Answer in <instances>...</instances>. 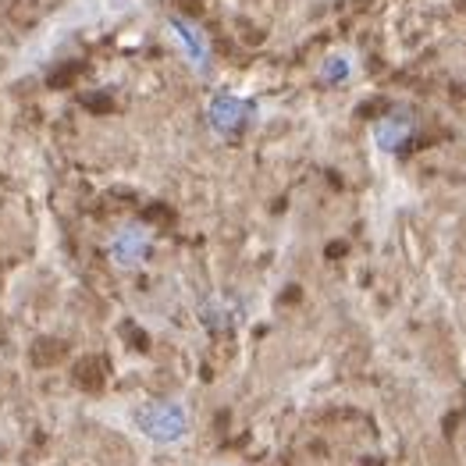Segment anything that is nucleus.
Masks as SVG:
<instances>
[{
	"mask_svg": "<svg viewBox=\"0 0 466 466\" xmlns=\"http://www.w3.org/2000/svg\"><path fill=\"white\" fill-rule=\"evenodd\" d=\"M199 320H203L207 331H232L242 320V307L232 296H210V299L199 303Z\"/></svg>",
	"mask_w": 466,
	"mask_h": 466,
	"instance_id": "6",
	"label": "nucleus"
},
{
	"mask_svg": "<svg viewBox=\"0 0 466 466\" xmlns=\"http://www.w3.org/2000/svg\"><path fill=\"white\" fill-rule=\"evenodd\" d=\"M352 76H356V57L350 50H331L320 57V68H317V78L324 86H350Z\"/></svg>",
	"mask_w": 466,
	"mask_h": 466,
	"instance_id": "7",
	"label": "nucleus"
},
{
	"mask_svg": "<svg viewBox=\"0 0 466 466\" xmlns=\"http://www.w3.org/2000/svg\"><path fill=\"white\" fill-rule=\"evenodd\" d=\"M167 33H171L178 54L186 57V65L193 68L196 76H210V68H214L210 39H207V33L196 25L193 18H186V15H167Z\"/></svg>",
	"mask_w": 466,
	"mask_h": 466,
	"instance_id": "4",
	"label": "nucleus"
},
{
	"mask_svg": "<svg viewBox=\"0 0 466 466\" xmlns=\"http://www.w3.org/2000/svg\"><path fill=\"white\" fill-rule=\"evenodd\" d=\"M104 253H107V264L115 271L121 274L139 271L150 260V253H154V232H150V225H143V221L117 225L115 232L107 235V242H104Z\"/></svg>",
	"mask_w": 466,
	"mask_h": 466,
	"instance_id": "2",
	"label": "nucleus"
},
{
	"mask_svg": "<svg viewBox=\"0 0 466 466\" xmlns=\"http://www.w3.org/2000/svg\"><path fill=\"white\" fill-rule=\"evenodd\" d=\"M117 428L150 449H182L193 441V410L182 399H136L117 406Z\"/></svg>",
	"mask_w": 466,
	"mask_h": 466,
	"instance_id": "1",
	"label": "nucleus"
},
{
	"mask_svg": "<svg viewBox=\"0 0 466 466\" xmlns=\"http://www.w3.org/2000/svg\"><path fill=\"white\" fill-rule=\"evenodd\" d=\"M417 132V117L410 111H389L374 121L370 128V139H374V150L378 154H399Z\"/></svg>",
	"mask_w": 466,
	"mask_h": 466,
	"instance_id": "5",
	"label": "nucleus"
},
{
	"mask_svg": "<svg viewBox=\"0 0 466 466\" xmlns=\"http://www.w3.org/2000/svg\"><path fill=\"white\" fill-rule=\"evenodd\" d=\"M257 121V104L238 93H214L207 104V125L218 139H238Z\"/></svg>",
	"mask_w": 466,
	"mask_h": 466,
	"instance_id": "3",
	"label": "nucleus"
}]
</instances>
